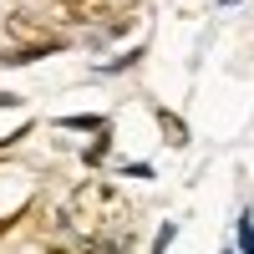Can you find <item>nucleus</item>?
I'll list each match as a JSON object with an SVG mask.
<instances>
[{"label":"nucleus","mask_w":254,"mask_h":254,"mask_svg":"<svg viewBox=\"0 0 254 254\" xmlns=\"http://www.w3.org/2000/svg\"><path fill=\"white\" fill-rule=\"evenodd\" d=\"M158 127H163V142H173V147H183V142H188V127H183V117H173L168 107H158Z\"/></svg>","instance_id":"4"},{"label":"nucleus","mask_w":254,"mask_h":254,"mask_svg":"<svg viewBox=\"0 0 254 254\" xmlns=\"http://www.w3.org/2000/svg\"><path fill=\"white\" fill-rule=\"evenodd\" d=\"M168 244H173V224H163V229H158V244H153V254H163Z\"/></svg>","instance_id":"7"},{"label":"nucleus","mask_w":254,"mask_h":254,"mask_svg":"<svg viewBox=\"0 0 254 254\" xmlns=\"http://www.w3.org/2000/svg\"><path fill=\"white\" fill-rule=\"evenodd\" d=\"M61 127H81V132H107L102 117H61Z\"/></svg>","instance_id":"5"},{"label":"nucleus","mask_w":254,"mask_h":254,"mask_svg":"<svg viewBox=\"0 0 254 254\" xmlns=\"http://www.w3.org/2000/svg\"><path fill=\"white\" fill-rule=\"evenodd\" d=\"M112 10H117L112 0H56V5H51V15L56 20H71V26H92V20L112 15Z\"/></svg>","instance_id":"3"},{"label":"nucleus","mask_w":254,"mask_h":254,"mask_svg":"<svg viewBox=\"0 0 254 254\" xmlns=\"http://www.w3.org/2000/svg\"><path fill=\"white\" fill-rule=\"evenodd\" d=\"M239 249L254 254V219H239Z\"/></svg>","instance_id":"6"},{"label":"nucleus","mask_w":254,"mask_h":254,"mask_svg":"<svg viewBox=\"0 0 254 254\" xmlns=\"http://www.w3.org/2000/svg\"><path fill=\"white\" fill-rule=\"evenodd\" d=\"M127 219H132V203H127L107 178L76 183L71 198H66V224L76 229L81 239H112V234L127 229ZM112 244H122V239H112Z\"/></svg>","instance_id":"1"},{"label":"nucleus","mask_w":254,"mask_h":254,"mask_svg":"<svg viewBox=\"0 0 254 254\" xmlns=\"http://www.w3.org/2000/svg\"><path fill=\"white\" fill-rule=\"evenodd\" d=\"M61 51V31L46 26V20H36V15H0V61H41V56H51Z\"/></svg>","instance_id":"2"}]
</instances>
